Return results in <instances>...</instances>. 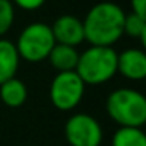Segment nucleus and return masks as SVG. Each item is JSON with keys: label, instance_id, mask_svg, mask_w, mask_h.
<instances>
[{"label": "nucleus", "instance_id": "nucleus-9", "mask_svg": "<svg viewBox=\"0 0 146 146\" xmlns=\"http://www.w3.org/2000/svg\"><path fill=\"white\" fill-rule=\"evenodd\" d=\"M21 58L13 41L0 38V83L16 77Z\"/></svg>", "mask_w": 146, "mask_h": 146}, {"label": "nucleus", "instance_id": "nucleus-5", "mask_svg": "<svg viewBox=\"0 0 146 146\" xmlns=\"http://www.w3.org/2000/svg\"><path fill=\"white\" fill-rule=\"evenodd\" d=\"M86 85L76 71L57 72L49 86L50 104L60 111H71L80 105L85 96Z\"/></svg>", "mask_w": 146, "mask_h": 146}, {"label": "nucleus", "instance_id": "nucleus-4", "mask_svg": "<svg viewBox=\"0 0 146 146\" xmlns=\"http://www.w3.org/2000/svg\"><path fill=\"white\" fill-rule=\"evenodd\" d=\"M14 46L19 58L27 63H41L47 60L52 47L55 46L50 25L46 22H32L25 25Z\"/></svg>", "mask_w": 146, "mask_h": 146}, {"label": "nucleus", "instance_id": "nucleus-8", "mask_svg": "<svg viewBox=\"0 0 146 146\" xmlns=\"http://www.w3.org/2000/svg\"><path fill=\"white\" fill-rule=\"evenodd\" d=\"M116 74H121L124 79L140 82L146 77V54L143 49L129 47L118 54Z\"/></svg>", "mask_w": 146, "mask_h": 146}, {"label": "nucleus", "instance_id": "nucleus-16", "mask_svg": "<svg viewBox=\"0 0 146 146\" xmlns=\"http://www.w3.org/2000/svg\"><path fill=\"white\" fill-rule=\"evenodd\" d=\"M130 8L133 14L146 17V0H130Z\"/></svg>", "mask_w": 146, "mask_h": 146}, {"label": "nucleus", "instance_id": "nucleus-7", "mask_svg": "<svg viewBox=\"0 0 146 146\" xmlns=\"http://www.w3.org/2000/svg\"><path fill=\"white\" fill-rule=\"evenodd\" d=\"M52 35H54L55 44H63L77 47L85 41L82 19L72 14H61L50 25Z\"/></svg>", "mask_w": 146, "mask_h": 146}, {"label": "nucleus", "instance_id": "nucleus-12", "mask_svg": "<svg viewBox=\"0 0 146 146\" xmlns=\"http://www.w3.org/2000/svg\"><path fill=\"white\" fill-rule=\"evenodd\" d=\"M111 146H146L143 127H118L111 135Z\"/></svg>", "mask_w": 146, "mask_h": 146}, {"label": "nucleus", "instance_id": "nucleus-1", "mask_svg": "<svg viewBox=\"0 0 146 146\" xmlns=\"http://www.w3.org/2000/svg\"><path fill=\"white\" fill-rule=\"evenodd\" d=\"M126 11L115 2H99L85 14L83 33L90 46L113 47L123 38V24Z\"/></svg>", "mask_w": 146, "mask_h": 146}, {"label": "nucleus", "instance_id": "nucleus-6", "mask_svg": "<svg viewBox=\"0 0 146 146\" xmlns=\"http://www.w3.org/2000/svg\"><path fill=\"white\" fill-rule=\"evenodd\" d=\"M64 138L69 146H101L104 129L90 113H72L64 123Z\"/></svg>", "mask_w": 146, "mask_h": 146}, {"label": "nucleus", "instance_id": "nucleus-14", "mask_svg": "<svg viewBox=\"0 0 146 146\" xmlns=\"http://www.w3.org/2000/svg\"><path fill=\"white\" fill-rule=\"evenodd\" d=\"M16 21V7L11 0H0V38H5Z\"/></svg>", "mask_w": 146, "mask_h": 146}, {"label": "nucleus", "instance_id": "nucleus-3", "mask_svg": "<svg viewBox=\"0 0 146 146\" xmlns=\"http://www.w3.org/2000/svg\"><path fill=\"white\" fill-rule=\"evenodd\" d=\"M116 60L118 52L113 47L90 46L79 54L76 72L85 85H104L116 76Z\"/></svg>", "mask_w": 146, "mask_h": 146}, {"label": "nucleus", "instance_id": "nucleus-13", "mask_svg": "<svg viewBox=\"0 0 146 146\" xmlns=\"http://www.w3.org/2000/svg\"><path fill=\"white\" fill-rule=\"evenodd\" d=\"M123 35L133 39H140L141 44L146 42V17L137 16L133 13L126 14L123 24Z\"/></svg>", "mask_w": 146, "mask_h": 146}, {"label": "nucleus", "instance_id": "nucleus-15", "mask_svg": "<svg viewBox=\"0 0 146 146\" xmlns=\"http://www.w3.org/2000/svg\"><path fill=\"white\" fill-rule=\"evenodd\" d=\"M16 8H21L22 11H36L47 2V0H11Z\"/></svg>", "mask_w": 146, "mask_h": 146}, {"label": "nucleus", "instance_id": "nucleus-2", "mask_svg": "<svg viewBox=\"0 0 146 146\" xmlns=\"http://www.w3.org/2000/svg\"><path fill=\"white\" fill-rule=\"evenodd\" d=\"M105 110L118 127H143L146 123V98L138 90H113L107 96Z\"/></svg>", "mask_w": 146, "mask_h": 146}, {"label": "nucleus", "instance_id": "nucleus-10", "mask_svg": "<svg viewBox=\"0 0 146 146\" xmlns=\"http://www.w3.org/2000/svg\"><path fill=\"white\" fill-rule=\"evenodd\" d=\"M29 98V88L25 82L17 77L0 83V101L10 108H17L25 104Z\"/></svg>", "mask_w": 146, "mask_h": 146}, {"label": "nucleus", "instance_id": "nucleus-11", "mask_svg": "<svg viewBox=\"0 0 146 146\" xmlns=\"http://www.w3.org/2000/svg\"><path fill=\"white\" fill-rule=\"evenodd\" d=\"M79 54L77 47L63 44H55L49 54L47 60L50 66L57 72H66V71H76L77 61H79Z\"/></svg>", "mask_w": 146, "mask_h": 146}]
</instances>
